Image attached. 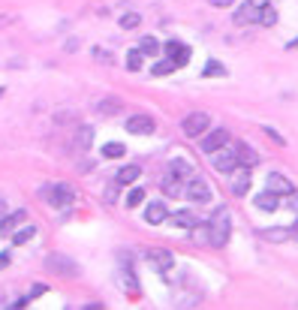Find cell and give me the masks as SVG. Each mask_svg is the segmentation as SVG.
<instances>
[{
  "mask_svg": "<svg viewBox=\"0 0 298 310\" xmlns=\"http://www.w3.org/2000/svg\"><path fill=\"white\" fill-rule=\"evenodd\" d=\"M154 118L151 115H132V118H127V133H132V136H151L154 133Z\"/></svg>",
  "mask_w": 298,
  "mask_h": 310,
  "instance_id": "52a82bcc",
  "label": "cell"
},
{
  "mask_svg": "<svg viewBox=\"0 0 298 310\" xmlns=\"http://www.w3.org/2000/svg\"><path fill=\"white\" fill-rule=\"evenodd\" d=\"M139 51H142V54H151V58H157V51H160V42H157L154 36H142V45H139Z\"/></svg>",
  "mask_w": 298,
  "mask_h": 310,
  "instance_id": "603a6c76",
  "label": "cell"
},
{
  "mask_svg": "<svg viewBox=\"0 0 298 310\" xmlns=\"http://www.w3.org/2000/svg\"><path fill=\"white\" fill-rule=\"evenodd\" d=\"M118 187H121L118 181H115L112 187H105V202H115V199H118Z\"/></svg>",
  "mask_w": 298,
  "mask_h": 310,
  "instance_id": "e575fe53",
  "label": "cell"
},
{
  "mask_svg": "<svg viewBox=\"0 0 298 310\" xmlns=\"http://www.w3.org/2000/svg\"><path fill=\"white\" fill-rule=\"evenodd\" d=\"M268 190H271L274 196H292V193H295V187H292L283 175H277V172L268 175Z\"/></svg>",
  "mask_w": 298,
  "mask_h": 310,
  "instance_id": "30bf717a",
  "label": "cell"
},
{
  "mask_svg": "<svg viewBox=\"0 0 298 310\" xmlns=\"http://www.w3.org/2000/svg\"><path fill=\"white\" fill-rule=\"evenodd\" d=\"M259 24H265V27L277 24V12H274L271 6H265V9H262V15H259Z\"/></svg>",
  "mask_w": 298,
  "mask_h": 310,
  "instance_id": "1f68e13d",
  "label": "cell"
},
{
  "mask_svg": "<svg viewBox=\"0 0 298 310\" xmlns=\"http://www.w3.org/2000/svg\"><path fill=\"white\" fill-rule=\"evenodd\" d=\"M3 214H6V202H3V199H0V217H3Z\"/></svg>",
  "mask_w": 298,
  "mask_h": 310,
  "instance_id": "60d3db41",
  "label": "cell"
},
{
  "mask_svg": "<svg viewBox=\"0 0 298 310\" xmlns=\"http://www.w3.org/2000/svg\"><path fill=\"white\" fill-rule=\"evenodd\" d=\"M247 3H253V6H259V9H265V6H268V0H247Z\"/></svg>",
  "mask_w": 298,
  "mask_h": 310,
  "instance_id": "ab89813d",
  "label": "cell"
},
{
  "mask_svg": "<svg viewBox=\"0 0 298 310\" xmlns=\"http://www.w3.org/2000/svg\"><path fill=\"white\" fill-rule=\"evenodd\" d=\"M24 217H28L24 211H12V214H3V217H0V235H12V232H15V229H18V226L24 223Z\"/></svg>",
  "mask_w": 298,
  "mask_h": 310,
  "instance_id": "8fae6325",
  "label": "cell"
},
{
  "mask_svg": "<svg viewBox=\"0 0 298 310\" xmlns=\"http://www.w3.org/2000/svg\"><path fill=\"white\" fill-rule=\"evenodd\" d=\"M145 202V190L142 187H132L130 193H127V208H136V205H142Z\"/></svg>",
  "mask_w": 298,
  "mask_h": 310,
  "instance_id": "83f0119b",
  "label": "cell"
},
{
  "mask_svg": "<svg viewBox=\"0 0 298 310\" xmlns=\"http://www.w3.org/2000/svg\"><path fill=\"white\" fill-rule=\"evenodd\" d=\"M118 108H121V100H115V97H112V100H102V103L97 105L99 115H118Z\"/></svg>",
  "mask_w": 298,
  "mask_h": 310,
  "instance_id": "484cf974",
  "label": "cell"
},
{
  "mask_svg": "<svg viewBox=\"0 0 298 310\" xmlns=\"http://www.w3.org/2000/svg\"><path fill=\"white\" fill-rule=\"evenodd\" d=\"M169 172L175 175V178H184V181H187L193 169H190V163H184V160H172V163H169Z\"/></svg>",
  "mask_w": 298,
  "mask_h": 310,
  "instance_id": "7402d4cb",
  "label": "cell"
},
{
  "mask_svg": "<svg viewBox=\"0 0 298 310\" xmlns=\"http://www.w3.org/2000/svg\"><path fill=\"white\" fill-rule=\"evenodd\" d=\"M286 48H298V39H295V42H289V45H286Z\"/></svg>",
  "mask_w": 298,
  "mask_h": 310,
  "instance_id": "b9f144b4",
  "label": "cell"
},
{
  "mask_svg": "<svg viewBox=\"0 0 298 310\" xmlns=\"http://www.w3.org/2000/svg\"><path fill=\"white\" fill-rule=\"evenodd\" d=\"M42 199L58 211H66L72 205V190L66 184H48V187H42Z\"/></svg>",
  "mask_w": 298,
  "mask_h": 310,
  "instance_id": "7a4b0ae2",
  "label": "cell"
},
{
  "mask_svg": "<svg viewBox=\"0 0 298 310\" xmlns=\"http://www.w3.org/2000/svg\"><path fill=\"white\" fill-rule=\"evenodd\" d=\"M91 142H94V130H91V127L78 130V136H75V145H78V148H91Z\"/></svg>",
  "mask_w": 298,
  "mask_h": 310,
  "instance_id": "f1b7e54d",
  "label": "cell"
},
{
  "mask_svg": "<svg viewBox=\"0 0 298 310\" xmlns=\"http://www.w3.org/2000/svg\"><path fill=\"white\" fill-rule=\"evenodd\" d=\"M142 24V15H136V12H127L124 18H121V27L124 31H132V27H139Z\"/></svg>",
  "mask_w": 298,
  "mask_h": 310,
  "instance_id": "f546056e",
  "label": "cell"
},
{
  "mask_svg": "<svg viewBox=\"0 0 298 310\" xmlns=\"http://www.w3.org/2000/svg\"><path fill=\"white\" fill-rule=\"evenodd\" d=\"M145 220H148L151 226H160V223L169 220V211H166L163 202H148V208H145Z\"/></svg>",
  "mask_w": 298,
  "mask_h": 310,
  "instance_id": "7c38bea8",
  "label": "cell"
},
{
  "mask_svg": "<svg viewBox=\"0 0 298 310\" xmlns=\"http://www.w3.org/2000/svg\"><path fill=\"white\" fill-rule=\"evenodd\" d=\"M208 127H211V118L205 115V111H190L184 121H181V130H184V136L190 138H199L208 133Z\"/></svg>",
  "mask_w": 298,
  "mask_h": 310,
  "instance_id": "277c9868",
  "label": "cell"
},
{
  "mask_svg": "<svg viewBox=\"0 0 298 310\" xmlns=\"http://www.w3.org/2000/svg\"><path fill=\"white\" fill-rule=\"evenodd\" d=\"M259 15H262V9H259V6L244 3V6L235 12V24H253V21H259Z\"/></svg>",
  "mask_w": 298,
  "mask_h": 310,
  "instance_id": "5bb4252c",
  "label": "cell"
},
{
  "mask_svg": "<svg viewBox=\"0 0 298 310\" xmlns=\"http://www.w3.org/2000/svg\"><path fill=\"white\" fill-rule=\"evenodd\" d=\"M33 235H36V226H18V229H15L9 238H12V244H15V247H18V244H28Z\"/></svg>",
  "mask_w": 298,
  "mask_h": 310,
  "instance_id": "ffe728a7",
  "label": "cell"
},
{
  "mask_svg": "<svg viewBox=\"0 0 298 310\" xmlns=\"http://www.w3.org/2000/svg\"><path fill=\"white\" fill-rule=\"evenodd\" d=\"M208 3H211V6H220V9H229L235 0H208Z\"/></svg>",
  "mask_w": 298,
  "mask_h": 310,
  "instance_id": "74e56055",
  "label": "cell"
},
{
  "mask_svg": "<svg viewBox=\"0 0 298 310\" xmlns=\"http://www.w3.org/2000/svg\"><path fill=\"white\" fill-rule=\"evenodd\" d=\"M235 154H238V166H247V169H253V166L259 163V154H256L250 145H244V142H238V145H235Z\"/></svg>",
  "mask_w": 298,
  "mask_h": 310,
  "instance_id": "4fadbf2b",
  "label": "cell"
},
{
  "mask_svg": "<svg viewBox=\"0 0 298 310\" xmlns=\"http://www.w3.org/2000/svg\"><path fill=\"white\" fill-rule=\"evenodd\" d=\"M169 220H172L178 229H193V226H196L193 211H175V214H169Z\"/></svg>",
  "mask_w": 298,
  "mask_h": 310,
  "instance_id": "ac0fdd59",
  "label": "cell"
},
{
  "mask_svg": "<svg viewBox=\"0 0 298 310\" xmlns=\"http://www.w3.org/2000/svg\"><path fill=\"white\" fill-rule=\"evenodd\" d=\"M253 205L259 208V211H277V205H280V196H274L271 190H265V193H259L256 196V202Z\"/></svg>",
  "mask_w": 298,
  "mask_h": 310,
  "instance_id": "d6986e66",
  "label": "cell"
},
{
  "mask_svg": "<svg viewBox=\"0 0 298 310\" xmlns=\"http://www.w3.org/2000/svg\"><path fill=\"white\" fill-rule=\"evenodd\" d=\"M172 61H175V64H178V67H184V64H187V61H190V48H187V45H181V48H178V51H175V54H172Z\"/></svg>",
  "mask_w": 298,
  "mask_h": 310,
  "instance_id": "836d02e7",
  "label": "cell"
},
{
  "mask_svg": "<svg viewBox=\"0 0 298 310\" xmlns=\"http://www.w3.org/2000/svg\"><path fill=\"white\" fill-rule=\"evenodd\" d=\"M139 175H142V166H139V163H127L121 172L115 175V181H118L121 187H127V184H136V181H139Z\"/></svg>",
  "mask_w": 298,
  "mask_h": 310,
  "instance_id": "9a60e30c",
  "label": "cell"
},
{
  "mask_svg": "<svg viewBox=\"0 0 298 310\" xmlns=\"http://www.w3.org/2000/svg\"><path fill=\"white\" fill-rule=\"evenodd\" d=\"M9 259H12V256H9V250H3V253H0V271L9 265Z\"/></svg>",
  "mask_w": 298,
  "mask_h": 310,
  "instance_id": "f35d334b",
  "label": "cell"
},
{
  "mask_svg": "<svg viewBox=\"0 0 298 310\" xmlns=\"http://www.w3.org/2000/svg\"><path fill=\"white\" fill-rule=\"evenodd\" d=\"M184 196H187L190 202H199V205H202V202H211V187H208L202 178H193V181L184 187Z\"/></svg>",
  "mask_w": 298,
  "mask_h": 310,
  "instance_id": "ba28073f",
  "label": "cell"
},
{
  "mask_svg": "<svg viewBox=\"0 0 298 310\" xmlns=\"http://www.w3.org/2000/svg\"><path fill=\"white\" fill-rule=\"evenodd\" d=\"M172 69H178V64H175L172 58H163V61H157V64L151 67V72H154V75H169Z\"/></svg>",
  "mask_w": 298,
  "mask_h": 310,
  "instance_id": "cb8c5ba5",
  "label": "cell"
},
{
  "mask_svg": "<svg viewBox=\"0 0 298 310\" xmlns=\"http://www.w3.org/2000/svg\"><path fill=\"white\" fill-rule=\"evenodd\" d=\"M265 136H268V138H274L277 145H283V136H280L277 130H271V127H265Z\"/></svg>",
  "mask_w": 298,
  "mask_h": 310,
  "instance_id": "8d00e7d4",
  "label": "cell"
},
{
  "mask_svg": "<svg viewBox=\"0 0 298 310\" xmlns=\"http://www.w3.org/2000/svg\"><path fill=\"white\" fill-rule=\"evenodd\" d=\"M211 157H214V160H211V166H214L217 172H223V175H229L232 169L238 166V154H235V148H226V145H223V148H217Z\"/></svg>",
  "mask_w": 298,
  "mask_h": 310,
  "instance_id": "5b68a950",
  "label": "cell"
},
{
  "mask_svg": "<svg viewBox=\"0 0 298 310\" xmlns=\"http://www.w3.org/2000/svg\"><path fill=\"white\" fill-rule=\"evenodd\" d=\"M262 238H268V241H286L289 235H286V229H262Z\"/></svg>",
  "mask_w": 298,
  "mask_h": 310,
  "instance_id": "4dcf8cb0",
  "label": "cell"
},
{
  "mask_svg": "<svg viewBox=\"0 0 298 310\" xmlns=\"http://www.w3.org/2000/svg\"><path fill=\"white\" fill-rule=\"evenodd\" d=\"M232 181H229V190H232V196H247V190H250V169L247 166H235L232 169Z\"/></svg>",
  "mask_w": 298,
  "mask_h": 310,
  "instance_id": "8992f818",
  "label": "cell"
},
{
  "mask_svg": "<svg viewBox=\"0 0 298 310\" xmlns=\"http://www.w3.org/2000/svg\"><path fill=\"white\" fill-rule=\"evenodd\" d=\"M45 268L58 277H66V280H75V277H78V265H75L69 256H61V253H51V256L45 259Z\"/></svg>",
  "mask_w": 298,
  "mask_h": 310,
  "instance_id": "3957f363",
  "label": "cell"
},
{
  "mask_svg": "<svg viewBox=\"0 0 298 310\" xmlns=\"http://www.w3.org/2000/svg\"><path fill=\"white\" fill-rule=\"evenodd\" d=\"M148 256H151V262H154V268H157V271H169V268L175 265V259H172V253H169V250H151Z\"/></svg>",
  "mask_w": 298,
  "mask_h": 310,
  "instance_id": "e0dca14e",
  "label": "cell"
},
{
  "mask_svg": "<svg viewBox=\"0 0 298 310\" xmlns=\"http://www.w3.org/2000/svg\"><path fill=\"white\" fill-rule=\"evenodd\" d=\"M142 58H145L142 51H130V54H127V69H130V72L142 69Z\"/></svg>",
  "mask_w": 298,
  "mask_h": 310,
  "instance_id": "d6a6232c",
  "label": "cell"
},
{
  "mask_svg": "<svg viewBox=\"0 0 298 310\" xmlns=\"http://www.w3.org/2000/svg\"><path fill=\"white\" fill-rule=\"evenodd\" d=\"M127 154V148L121 145V142H109V145H102V157L105 160H115V157H124Z\"/></svg>",
  "mask_w": 298,
  "mask_h": 310,
  "instance_id": "44dd1931",
  "label": "cell"
},
{
  "mask_svg": "<svg viewBox=\"0 0 298 310\" xmlns=\"http://www.w3.org/2000/svg\"><path fill=\"white\" fill-rule=\"evenodd\" d=\"M202 75H205V78H211V75H226V67H223L220 61H208V67L202 69Z\"/></svg>",
  "mask_w": 298,
  "mask_h": 310,
  "instance_id": "4316f807",
  "label": "cell"
},
{
  "mask_svg": "<svg viewBox=\"0 0 298 310\" xmlns=\"http://www.w3.org/2000/svg\"><path fill=\"white\" fill-rule=\"evenodd\" d=\"M94 58H97V61H102V64H112V51L105 54L102 48H94Z\"/></svg>",
  "mask_w": 298,
  "mask_h": 310,
  "instance_id": "d590c367",
  "label": "cell"
},
{
  "mask_svg": "<svg viewBox=\"0 0 298 310\" xmlns=\"http://www.w3.org/2000/svg\"><path fill=\"white\" fill-rule=\"evenodd\" d=\"M163 193H166V196H172V199L184 196V178H175V175L169 172L163 178Z\"/></svg>",
  "mask_w": 298,
  "mask_h": 310,
  "instance_id": "2e32d148",
  "label": "cell"
},
{
  "mask_svg": "<svg viewBox=\"0 0 298 310\" xmlns=\"http://www.w3.org/2000/svg\"><path fill=\"white\" fill-rule=\"evenodd\" d=\"M0 97H3V88H0Z\"/></svg>",
  "mask_w": 298,
  "mask_h": 310,
  "instance_id": "7bdbcfd3",
  "label": "cell"
},
{
  "mask_svg": "<svg viewBox=\"0 0 298 310\" xmlns=\"http://www.w3.org/2000/svg\"><path fill=\"white\" fill-rule=\"evenodd\" d=\"M229 232H232V217H229V208L217 205L211 220H208V235H211V247H226L229 241Z\"/></svg>",
  "mask_w": 298,
  "mask_h": 310,
  "instance_id": "6da1fadb",
  "label": "cell"
},
{
  "mask_svg": "<svg viewBox=\"0 0 298 310\" xmlns=\"http://www.w3.org/2000/svg\"><path fill=\"white\" fill-rule=\"evenodd\" d=\"M193 241L202 247V244H211V235H208V223H196L193 226Z\"/></svg>",
  "mask_w": 298,
  "mask_h": 310,
  "instance_id": "d4e9b609",
  "label": "cell"
},
{
  "mask_svg": "<svg viewBox=\"0 0 298 310\" xmlns=\"http://www.w3.org/2000/svg\"><path fill=\"white\" fill-rule=\"evenodd\" d=\"M223 145H229V130H214V133H208V136L202 138V151L205 154H214Z\"/></svg>",
  "mask_w": 298,
  "mask_h": 310,
  "instance_id": "9c48e42d",
  "label": "cell"
}]
</instances>
